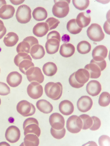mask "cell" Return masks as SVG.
<instances>
[{"label": "cell", "instance_id": "cell-47", "mask_svg": "<svg viewBox=\"0 0 110 146\" xmlns=\"http://www.w3.org/2000/svg\"><path fill=\"white\" fill-rule=\"evenodd\" d=\"M104 30L106 33L108 35H110V24L108 23V21L105 22L103 26Z\"/></svg>", "mask_w": 110, "mask_h": 146}, {"label": "cell", "instance_id": "cell-14", "mask_svg": "<svg viewBox=\"0 0 110 146\" xmlns=\"http://www.w3.org/2000/svg\"><path fill=\"white\" fill-rule=\"evenodd\" d=\"M108 53V49L105 46L99 45L96 46L92 52L93 59L95 61H103L107 57Z\"/></svg>", "mask_w": 110, "mask_h": 146}, {"label": "cell", "instance_id": "cell-34", "mask_svg": "<svg viewBox=\"0 0 110 146\" xmlns=\"http://www.w3.org/2000/svg\"><path fill=\"white\" fill-rule=\"evenodd\" d=\"M83 122L82 129L87 130L90 129L93 124L92 118L90 116L87 114H82L79 116Z\"/></svg>", "mask_w": 110, "mask_h": 146}, {"label": "cell", "instance_id": "cell-23", "mask_svg": "<svg viewBox=\"0 0 110 146\" xmlns=\"http://www.w3.org/2000/svg\"><path fill=\"white\" fill-rule=\"evenodd\" d=\"M76 22L80 28H82L88 26L90 24L91 19L90 15L87 13H80L76 18Z\"/></svg>", "mask_w": 110, "mask_h": 146}, {"label": "cell", "instance_id": "cell-10", "mask_svg": "<svg viewBox=\"0 0 110 146\" xmlns=\"http://www.w3.org/2000/svg\"><path fill=\"white\" fill-rule=\"evenodd\" d=\"M27 92L30 97L32 99H38L43 94V88L38 82H32L27 87Z\"/></svg>", "mask_w": 110, "mask_h": 146}, {"label": "cell", "instance_id": "cell-27", "mask_svg": "<svg viewBox=\"0 0 110 146\" xmlns=\"http://www.w3.org/2000/svg\"><path fill=\"white\" fill-rule=\"evenodd\" d=\"M19 40V37L14 32H9L4 37L3 42L5 46L8 47H12L15 46Z\"/></svg>", "mask_w": 110, "mask_h": 146}, {"label": "cell", "instance_id": "cell-51", "mask_svg": "<svg viewBox=\"0 0 110 146\" xmlns=\"http://www.w3.org/2000/svg\"><path fill=\"white\" fill-rule=\"evenodd\" d=\"M1 98H0V105H1Z\"/></svg>", "mask_w": 110, "mask_h": 146}, {"label": "cell", "instance_id": "cell-26", "mask_svg": "<svg viewBox=\"0 0 110 146\" xmlns=\"http://www.w3.org/2000/svg\"><path fill=\"white\" fill-rule=\"evenodd\" d=\"M74 46L71 43H65L61 46L59 53L62 56L69 58L72 56L75 52Z\"/></svg>", "mask_w": 110, "mask_h": 146}, {"label": "cell", "instance_id": "cell-25", "mask_svg": "<svg viewBox=\"0 0 110 146\" xmlns=\"http://www.w3.org/2000/svg\"><path fill=\"white\" fill-rule=\"evenodd\" d=\"M30 53L32 58L37 60L42 58L45 55V52L43 46L38 44L32 46Z\"/></svg>", "mask_w": 110, "mask_h": 146}, {"label": "cell", "instance_id": "cell-24", "mask_svg": "<svg viewBox=\"0 0 110 146\" xmlns=\"http://www.w3.org/2000/svg\"><path fill=\"white\" fill-rule=\"evenodd\" d=\"M36 106L40 111L45 114L51 113L53 109L52 105L44 99L38 100L36 104Z\"/></svg>", "mask_w": 110, "mask_h": 146}, {"label": "cell", "instance_id": "cell-29", "mask_svg": "<svg viewBox=\"0 0 110 146\" xmlns=\"http://www.w3.org/2000/svg\"><path fill=\"white\" fill-rule=\"evenodd\" d=\"M42 69L45 74L47 76H53L57 71L56 64L52 62H48L45 63Z\"/></svg>", "mask_w": 110, "mask_h": 146}, {"label": "cell", "instance_id": "cell-3", "mask_svg": "<svg viewBox=\"0 0 110 146\" xmlns=\"http://www.w3.org/2000/svg\"><path fill=\"white\" fill-rule=\"evenodd\" d=\"M25 136L28 134H33L39 137L41 134V130L39 127L38 121L33 117L27 119L23 123Z\"/></svg>", "mask_w": 110, "mask_h": 146}, {"label": "cell", "instance_id": "cell-30", "mask_svg": "<svg viewBox=\"0 0 110 146\" xmlns=\"http://www.w3.org/2000/svg\"><path fill=\"white\" fill-rule=\"evenodd\" d=\"M24 144L25 146H37L39 145V139L34 134H27L25 137Z\"/></svg>", "mask_w": 110, "mask_h": 146}, {"label": "cell", "instance_id": "cell-1", "mask_svg": "<svg viewBox=\"0 0 110 146\" xmlns=\"http://www.w3.org/2000/svg\"><path fill=\"white\" fill-rule=\"evenodd\" d=\"M63 90V85L59 82H49L45 86V94L53 100H59L62 96Z\"/></svg>", "mask_w": 110, "mask_h": 146}, {"label": "cell", "instance_id": "cell-31", "mask_svg": "<svg viewBox=\"0 0 110 146\" xmlns=\"http://www.w3.org/2000/svg\"><path fill=\"white\" fill-rule=\"evenodd\" d=\"M67 29L71 34L76 35L80 33L82 31V28H80L77 25L76 19H72L69 20L67 24Z\"/></svg>", "mask_w": 110, "mask_h": 146}, {"label": "cell", "instance_id": "cell-8", "mask_svg": "<svg viewBox=\"0 0 110 146\" xmlns=\"http://www.w3.org/2000/svg\"><path fill=\"white\" fill-rule=\"evenodd\" d=\"M83 122L79 117L73 115L68 119L67 128L68 131L73 134L77 133L82 129Z\"/></svg>", "mask_w": 110, "mask_h": 146}, {"label": "cell", "instance_id": "cell-4", "mask_svg": "<svg viewBox=\"0 0 110 146\" xmlns=\"http://www.w3.org/2000/svg\"><path fill=\"white\" fill-rule=\"evenodd\" d=\"M87 35L91 40L94 42H101L104 39L105 34L101 27L97 24H92L87 31Z\"/></svg>", "mask_w": 110, "mask_h": 146}, {"label": "cell", "instance_id": "cell-41", "mask_svg": "<svg viewBox=\"0 0 110 146\" xmlns=\"http://www.w3.org/2000/svg\"><path fill=\"white\" fill-rule=\"evenodd\" d=\"M10 93V88L4 82H0V95L6 96Z\"/></svg>", "mask_w": 110, "mask_h": 146}, {"label": "cell", "instance_id": "cell-49", "mask_svg": "<svg viewBox=\"0 0 110 146\" xmlns=\"http://www.w3.org/2000/svg\"><path fill=\"white\" fill-rule=\"evenodd\" d=\"M10 2L12 3L13 4L15 5H18L21 4L23 3L24 2V1H22V0H17V1H11L10 0Z\"/></svg>", "mask_w": 110, "mask_h": 146}, {"label": "cell", "instance_id": "cell-19", "mask_svg": "<svg viewBox=\"0 0 110 146\" xmlns=\"http://www.w3.org/2000/svg\"><path fill=\"white\" fill-rule=\"evenodd\" d=\"M49 31L48 25L46 23H40L33 27V33L36 36L41 37L46 35Z\"/></svg>", "mask_w": 110, "mask_h": 146}, {"label": "cell", "instance_id": "cell-20", "mask_svg": "<svg viewBox=\"0 0 110 146\" xmlns=\"http://www.w3.org/2000/svg\"><path fill=\"white\" fill-rule=\"evenodd\" d=\"M15 8L11 5H5L0 9V18L7 20L12 18L15 14Z\"/></svg>", "mask_w": 110, "mask_h": 146}, {"label": "cell", "instance_id": "cell-42", "mask_svg": "<svg viewBox=\"0 0 110 146\" xmlns=\"http://www.w3.org/2000/svg\"><path fill=\"white\" fill-rule=\"evenodd\" d=\"M93 120V124L90 129L92 131H96L99 129L101 126V121L98 117L93 116L92 117Z\"/></svg>", "mask_w": 110, "mask_h": 146}, {"label": "cell", "instance_id": "cell-18", "mask_svg": "<svg viewBox=\"0 0 110 146\" xmlns=\"http://www.w3.org/2000/svg\"><path fill=\"white\" fill-rule=\"evenodd\" d=\"M59 111L65 115H69L73 113L74 107L71 101L64 100L61 102L59 106Z\"/></svg>", "mask_w": 110, "mask_h": 146}, {"label": "cell", "instance_id": "cell-12", "mask_svg": "<svg viewBox=\"0 0 110 146\" xmlns=\"http://www.w3.org/2000/svg\"><path fill=\"white\" fill-rule=\"evenodd\" d=\"M20 129L15 126L9 127L5 133V137L6 140L11 143L17 142L20 139Z\"/></svg>", "mask_w": 110, "mask_h": 146}, {"label": "cell", "instance_id": "cell-48", "mask_svg": "<svg viewBox=\"0 0 110 146\" xmlns=\"http://www.w3.org/2000/svg\"><path fill=\"white\" fill-rule=\"evenodd\" d=\"M70 40V37L68 35H65L62 37V41L63 42H65V43H67V42H69Z\"/></svg>", "mask_w": 110, "mask_h": 146}, {"label": "cell", "instance_id": "cell-39", "mask_svg": "<svg viewBox=\"0 0 110 146\" xmlns=\"http://www.w3.org/2000/svg\"><path fill=\"white\" fill-rule=\"evenodd\" d=\"M46 23L48 25L49 30H51L55 29L58 26L60 23V21L55 18L50 17L46 21Z\"/></svg>", "mask_w": 110, "mask_h": 146}, {"label": "cell", "instance_id": "cell-16", "mask_svg": "<svg viewBox=\"0 0 110 146\" xmlns=\"http://www.w3.org/2000/svg\"><path fill=\"white\" fill-rule=\"evenodd\" d=\"M23 77L17 72H13L7 76L6 81L9 86L13 88L17 87L21 83Z\"/></svg>", "mask_w": 110, "mask_h": 146}, {"label": "cell", "instance_id": "cell-44", "mask_svg": "<svg viewBox=\"0 0 110 146\" xmlns=\"http://www.w3.org/2000/svg\"><path fill=\"white\" fill-rule=\"evenodd\" d=\"M47 40L50 39L51 38H56L59 40V42H61V36L60 34L56 31H53L50 32L47 35Z\"/></svg>", "mask_w": 110, "mask_h": 146}, {"label": "cell", "instance_id": "cell-9", "mask_svg": "<svg viewBox=\"0 0 110 146\" xmlns=\"http://www.w3.org/2000/svg\"><path fill=\"white\" fill-rule=\"evenodd\" d=\"M27 79L30 82H36L39 84L43 82L45 77L41 68L38 67H32L26 73Z\"/></svg>", "mask_w": 110, "mask_h": 146}, {"label": "cell", "instance_id": "cell-11", "mask_svg": "<svg viewBox=\"0 0 110 146\" xmlns=\"http://www.w3.org/2000/svg\"><path fill=\"white\" fill-rule=\"evenodd\" d=\"M49 122L53 129L60 130L64 128L65 121L64 117L59 113H54L49 117Z\"/></svg>", "mask_w": 110, "mask_h": 146}, {"label": "cell", "instance_id": "cell-2", "mask_svg": "<svg viewBox=\"0 0 110 146\" xmlns=\"http://www.w3.org/2000/svg\"><path fill=\"white\" fill-rule=\"evenodd\" d=\"M52 12L54 16L59 18L65 17L69 11V3L70 1H54Z\"/></svg>", "mask_w": 110, "mask_h": 146}, {"label": "cell", "instance_id": "cell-22", "mask_svg": "<svg viewBox=\"0 0 110 146\" xmlns=\"http://www.w3.org/2000/svg\"><path fill=\"white\" fill-rule=\"evenodd\" d=\"M85 69L89 72L91 78L97 79L100 77L101 71L100 68L95 63L90 62L85 66Z\"/></svg>", "mask_w": 110, "mask_h": 146}, {"label": "cell", "instance_id": "cell-35", "mask_svg": "<svg viewBox=\"0 0 110 146\" xmlns=\"http://www.w3.org/2000/svg\"><path fill=\"white\" fill-rule=\"evenodd\" d=\"M72 3L76 8L81 11L86 10L90 4L89 0H73Z\"/></svg>", "mask_w": 110, "mask_h": 146}, {"label": "cell", "instance_id": "cell-36", "mask_svg": "<svg viewBox=\"0 0 110 146\" xmlns=\"http://www.w3.org/2000/svg\"><path fill=\"white\" fill-rule=\"evenodd\" d=\"M99 104L101 106L105 107L108 106L110 104V95L108 92H103L99 96Z\"/></svg>", "mask_w": 110, "mask_h": 146}, {"label": "cell", "instance_id": "cell-37", "mask_svg": "<svg viewBox=\"0 0 110 146\" xmlns=\"http://www.w3.org/2000/svg\"><path fill=\"white\" fill-rule=\"evenodd\" d=\"M25 59H29L32 60V58L28 54L25 53H20L17 55L14 59V62L17 66H19L20 63Z\"/></svg>", "mask_w": 110, "mask_h": 146}, {"label": "cell", "instance_id": "cell-33", "mask_svg": "<svg viewBox=\"0 0 110 146\" xmlns=\"http://www.w3.org/2000/svg\"><path fill=\"white\" fill-rule=\"evenodd\" d=\"M34 64L32 60L29 59H25L21 62L19 65V70L22 73L26 75L27 71L31 68L34 67Z\"/></svg>", "mask_w": 110, "mask_h": 146}, {"label": "cell", "instance_id": "cell-7", "mask_svg": "<svg viewBox=\"0 0 110 146\" xmlns=\"http://www.w3.org/2000/svg\"><path fill=\"white\" fill-rule=\"evenodd\" d=\"M17 110L20 114L24 117L33 115L36 111L34 106L25 100H22L18 103Z\"/></svg>", "mask_w": 110, "mask_h": 146}, {"label": "cell", "instance_id": "cell-38", "mask_svg": "<svg viewBox=\"0 0 110 146\" xmlns=\"http://www.w3.org/2000/svg\"><path fill=\"white\" fill-rule=\"evenodd\" d=\"M50 133L52 136L55 139H60L64 137L66 134V130L64 127L60 130H55L51 127Z\"/></svg>", "mask_w": 110, "mask_h": 146}, {"label": "cell", "instance_id": "cell-17", "mask_svg": "<svg viewBox=\"0 0 110 146\" xmlns=\"http://www.w3.org/2000/svg\"><path fill=\"white\" fill-rule=\"evenodd\" d=\"M47 40L45 44L47 52L49 54L56 53L59 51L60 42L54 38H51Z\"/></svg>", "mask_w": 110, "mask_h": 146}, {"label": "cell", "instance_id": "cell-6", "mask_svg": "<svg viewBox=\"0 0 110 146\" xmlns=\"http://www.w3.org/2000/svg\"><path fill=\"white\" fill-rule=\"evenodd\" d=\"M38 44L39 41L35 37L32 36L27 37L18 45L16 48L17 51L18 53L23 52L29 54L32 46Z\"/></svg>", "mask_w": 110, "mask_h": 146}, {"label": "cell", "instance_id": "cell-40", "mask_svg": "<svg viewBox=\"0 0 110 146\" xmlns=\"http://www.w3.org/2000/svg\"><path fill=\"white\" fill-rule=\"evenodd\" d=\"M75 72L70 76L69 79V82L70 85L72 87L75 88H80L83 87L84 85L81 84L77 82L75 78Z\"/></svg>", "mask_w": 110, "mask_h": 146}, {"label": "cell", "instance_id": "cell-21", "mask_svg": "<svg viewBox=\"0 0 110 146\" xmlns=\"http://www.w3.org/2000/svg\"><path fill=\"white\" fill-rule=\"evenodd\" d=\"M75 78L76 81L81 84H85L89 80L90 74L85 68H81L75 72Z\"/></svg>", "mask_w": 110, "mask_h": 146}, {"label": "cell", "instance_id": "cell-32", "mask_svg": "<svg viewBox=\"0 0 110 146\" xmlns=\"http://www.w3.org/2000/svg\"><path fill=\"white\" fill-rule=\"evenodd\" d=\"M91 46L89 42L86 41H82L79 42L77 45V49L79 53L85 54L90 52Z\"/></svg>", "mask_w": 110, "mask_h": 146}, {"label": "cell", "instance_id": "cell-28", "mask_svg": "<svg viewBox=\"0 0 110 146\" xmlns=\"http://www.w3.org/2000/svg\"><path fill=\"white\" fill-rule=\"evenodd\" d=\"M47 13L44 8L39 7L35 9L32 12L33 19L37 21H42L47 17Z\"/></svg>", "mask_w": 110, "mask_h": 146}, {"label": "cell", "instance_id": "cell-52", "mask_svg": "<svg viewBox=\"0 0 110 146\" xmlns=\"http://www.w3.org/2000/svg\"><path fill=\"white\" fill-rule=\"evenodd\" d=\"M0 72H1V69H0Z\"/></svg>", "mask_w": 110, "mask_h": 146}, {"label": "cell", "instance_id": "cell-45", "mask_svg": "<svg viewBox=\"0 0 110 146\" xmlns=\"http://www.w3.org/2000/svg\"><path fill=\"white\" fill-rule=\"evenodd\" d=\"M90 62L94 63L97 64L100 68L101 72L104 70L106 68V67H107V62H106L105 60H103L102 61L97 62L95 61V60L92 59L91 61Z\"/></svg>", "mask_w": 110, "mask_h": 146}, {"label": "cell", "instance_id": "cell-43", "mask_svg": "<svg viewBox=\"0 0 110 146\" xmlns=\"http://www.w3.org/2000/svg\"><path fill=\"white\" fill-rule=\"evenodd\" d=\"M99 143L100 146H110L109 137L107 135H102L99 138Z\"/></svg>", "mask_w": 110, "mask_h": 146}, {"label": "cell", "instance_id": "cell-5", "mask_svg": "<svg viewBox=\"0 0 110 146\" xmlns=\"http://www.w3.org/2000/svg\"><path fill=\"white\" fill-rule=\"evenodd\" d=\"M31 10L29 6L22 5L18 8L16 13V18L21 24H25L29 23L31 19Z\"/></svg>", "mask_w": 110, "mask_h": 146}, {"label": "cell", "instance_id": "cell-46", "mask_svg": "<svg viewBox=\"0 0 110 146\" xmlns=\"http://www.w3.org/2000/svg\"><path fill=\"white\" fill-rule=\"evenodd\" d=\"M6 32L7 30L4 25L3 22L0 20V39H2L3 37L6 34Z\"/></svg>", "mask_w": 110, "mask_h": 146}, {"label": "cell", "instance_id": "cell-15", "mask_svg": "<svg viewBox=\"0 0 110 146\" xmlns=\"http://www.w3.org/2000/svg\"><path fill=\"white\" fill-rule=\"evenodd\" d=\"M101 90V85L97 81H90L86 86L87 92L89 95L92 96H98L100 94Z\"/></svg>", "mask_w": 110, "mask_h": 146}, {"label": "cell", "instance_id": "cell-13", "mask_svg": "<svg viewBox=\"0 0 110 146\" xmlns=\"http://www.w3.org/2000/svg\"><path fill=\"white\" fill-rule=\"evenodd\" d=\"M93 101L91 98L87 96H81L77 101V106L79 110L81 112H86L91 109Z\"/></svg>", "mask_w": 110, "mask_h": 146}, {"label": "cell", "instance_id": "cell-50", "mask_svg": "<svg viewBox=\"0 0 110 146\" xmlns=\"http://www.w3.org/2000/svg\"><path fill=\"white\" fill-rule=\"evenodd\" d=\"M6 2L5 0H0V9L4 5H6Z\"/></svg>", "mask_w": 110, "mask_h": 146}]
</instances>
